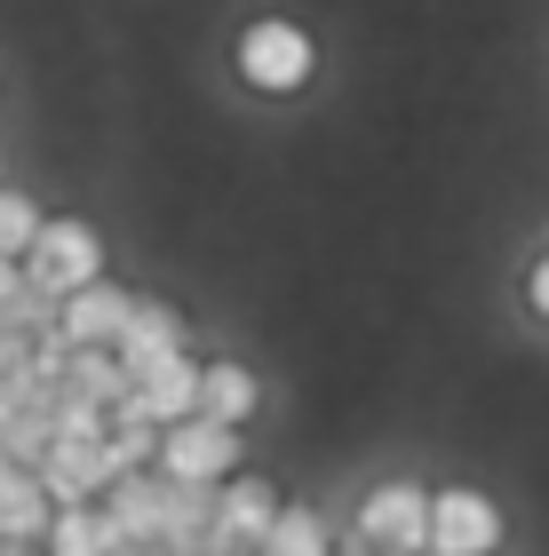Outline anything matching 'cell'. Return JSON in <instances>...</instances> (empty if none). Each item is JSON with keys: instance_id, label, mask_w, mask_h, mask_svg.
I'll return each mask as SVG.
<instances>
[{"instance_id": "obj_20", "label": "cell", "mask_w": 549, "mask_h": 556, "mask_svg": "<svg viewBox=\"0 0 549 556\" xmlns=\"http://www.w3.org/2000/svg\"><path fill=\"white\" fill-rule=\"evenodd\" d=\"M57 438H112V406H96V397L57 382Z\"/></svg>"}, {"instance_id": "obj_3", "label": "cell", "mask_w": 549, "mask_h": 556, "mask_svg": "<svg viewBox=\"0 0 549 556\" xmlns=\"http://www.w3.org/2000/svg\"><path fill=\"white\" fill-rule=\"evenodd\" d=\"M160 469L176 477V485H223V477L239 469V429L232 421H208V414L167 421L160 429Z\"/></svg>"}, {"instance_id": "obj_24", "label": "cell", "mask_w": 549, "mask_h": 556, "mask_svg": "<svg viewBox=\"0 0 549 556\" xmlns=\"http://www.w3.org/2000/svg\"><path fill=\"white\" fill-rule=\"evenodd\" d=\"M342 556H407V548H374L366 533H351V548H342Z\"/></svg>"}, {"instance_id": "obj_26", "label": "cell", "mask_w": 549, "mask_h": 556, "mask_svg": "<svg viewBox=\"0 0 549 556\" xmlns=\"http://www.w3.org/2000/svg\"><path fill=\"white\" fill-rule=\"evenodd\" d=\"M0 556H33V548H24V541H0Z\"/></svg>"}, {"instance_id": "obj_18", "label": "cell", "mask_w": 549, "mask_h": 556, "mask_svg": "<svg viewBox=\"0 0 549 556\" xmlns=\"http://www.w3.org/2000/svg\"><path fill=\"white\" fill-rule=\"evenodd\" d=\"M40 223H48V215H40V199H33V191L0 184V255H16V263H24V255H33V239H40Z\"/></svg>"}, {"instance_id": "obj_21", "label": "cell", "mask_w": 549, "mask_h": 556, "mask_svg": "<svg viewBox=\"0 0 549 556\" xmlns=\"http://www.w3.org/2000/svg\"><path fill=\"white\" fill-rule=\"evenodd\" d=\"M40 390H57V382H40V374H33V358H24V366H0V421H9L16 406H33Z\"/></svg>"}, {"instance_id": "obj_27", "label": "cell", "mask_w": 549, "mask_h": 556, "mask_svg": "<svg viewBox=\"0 0 549 556\" xmlns=\"http://www.w3.org/2000/svg\"><path fill=\"white\" fill-rule=\"evenodd\" d=\"M9 469H16V462H9V453H0V485H9Z\"/></svg>"}, {"instance_id": "obj_4", "label": "cell", "mask_w": 549, "mask_h": 556, "mask_svg": "<svg viewBox=\"0 0 549 556\" xmlns=\"http://www.w3.org/2000/svg\"><path fill=\"white\" fill-rule=\"evenodd\" d=\"M502 548V501L478 485L431 493V556H494Z\"/></svg>"}, {"instance_id": "obj_2", "label": "cell", "mask_w": 549, "mask_h": 556, "mask_svg": "<svg viewBox=\"0 0 549 556\" xmlns=\"http://www.w3.org/2000/svg\"><path fill=\"white\" fill-rule=\"evenodd\" d=\"M24 278H33L40 294H80L88 278H104V239H96V223H80V215L40 223L33 255H24Z\"/></svg>"}, {"instance_id": "obj_7", "label": "cell", "mask_w": 549, "mask_h": 556, "mask_svg": "<svg viewBox=\"0 0 549 556\" xmlns=\"http://www.w3.org/2000/svg\"><path fill=\"white\" fill-rule=\"evenodd\" d=\"M112 414H136V421H191L199 414V358H167V366H152V374H136L128 390H120V406Z\"/></svg>"}, {"instance_id": "obj_8", "label": "cell", "mask_w": 549, "mask_h": 556, "mask_svg": "<svg viewBox=\"0 0 549 556\" xmlns=\"http://www.w3.org/2000/svg\"><path fill=\"white\" fill-rule=\"evenodd\" d=\"M112 477L120 469H112V445L104 438H57L40 453V485L57 493V509H64V501H104Z\"/></svg>"}, {"instance_id": "obj_15", "label": "cell", "mask_w": 549, "mask_h": 556, "mask_svg": "<svg viewBox=\"0 0 549 556\" xmlns=\"http://www.w3.org/2000/svg\"><path fill=\"white\" fill-rule=\"evenodd\" d=\"M57 445V390H40L33 406H16L0 421V453H9L16 469H40V453Z\"/></svg>"}, {"instance_id": "obj_5", "label": "cell", "mask_w": 549, "mask_h": 556, "mask_svg": "<svg viewBox=\"0 0 549 556\" xmlns=\"http://www.w3.org/2000/svg\"><path fill=\"white\" fill-rule=\"evenodd\" d=\"M359 533L374 548H407V556H431V485L414 477H390L359 501Z\"/></svg>"}, {"instance_id": "obj_25", "label": "cell", "mask_w": 549, "mask_h": 556, "mask_svg": "<svg viewBox=\"0 0 549 556\" xmlns=\"http://www.w3.org/2000/svg\"><path fill=\"white\" fill-rule=\"evenodd\" d=\"M112 556H167V548H160V541H120Z\"/></svg>"}, {"instance_id": "obj_11", "label": "cell", "mask_w": 549, "mask_h": 556, "mask_svg": "<svg viewBox=\"0 0 549 556\" xmlns=\"http://www.w3.org/2000/svg\"><path fill=\"white\" fill-rule=\"evenodd\" d=\"M176 350H184V318L167 311V302H136L128 334H120V366H128V382H136V374H152V366H167Z\"/></svg>"}, {"instance_id": "obj_14", "label": "cell", "mask_w": 549, "mask_h": 556, "mask_svg": "<svg viewBox=\"0 0 549 556\" xmlns=\"http://www.w3.org/2000/svg\"><path fill=\"white\" fill-rule=\"evenodd\" d=\"M199 414L208 421H247L255 414V374H247L239 358H215V366H199Z\"/></svg>"}, {"instance_id": "obj_13", "label": "cell", "mask_w": 549, "mask_h": 556, "mask_svg": "<svg viewBox=\"0 0 549 556\" xmlns=\"http://www.w3.org/2000/svg\"><path fill=\"white\" fill-rule=\"evenodd\" d=\"M120 533L104 517V501H64L57 525H48V556H112Z\"/></svg>"}, {"instance_id": "obj_1", "label": "cell", "mask_w": 549, "mask_h": 556, "mask_svg": "<svg viewBox=\"0 0 549 556\" xmlns=\"http://www.w3.org/2000/svg\"><path fill=\"white\" fill-rule=\"evenodd\" d=\"M232 64H239V80L255 88V96H295V88H311V72H319V48L303 24H287V16H255L247 33L232 40Z\"/></svg>"}, {"instance_id": "obj_6", "label": "cell", "mask_w": 549, "mask_h": 556, "mask_svg": "<svg viewBox=\"0 0 549 556\" xmlns=\"http://www.w3.org/2000/svg\"><path fill=\"white\" fill-rule=\"evenodd\" d=\"M128 318H136V294H120L112 278H88L80 294H64V302H57V326H64V342H72V350H120Z\"/></svg>"}, {"instance_id": "obj_9", "label": "cell", "mask_w": 549, "mask_h": 556, "mask_svg": "<svg viewBox=\"0 0 549 556\" xmlns=\"http://www.w3.org/2000/svg\"><path fill=\"white\" fill-rule=\"evenodd\" d=\"M104 517L120 541H160L167 533V469H120L104 493Z\"/></svg>"}, {"instance_id": "obj_23", "label": "cell", "mask_w": 549, "mask_h": 556, "mask_svg": "<svg viewBox=\"0 0 549 556\" xmlns=\"http://www.w3.org/2000/svg\"><path fill=\"white\" fill-rule=\"evenodd\" d=\"M24 287H33V278H24V263H16V255H0V311H9Z\"/></svg>"}, {"instance_id": "obj_16", "label": "cell", "mask_w": 549, "mask_h": 556, "mask_svg": "<svg viewBox=\"0 0 549 556\" xmlns=\"http://www.w3.org/2000/svg\"><path fill=\"white\" fill-rule=\"evenodd\" d=\"M64 390L96 397V406H120V390H128V366H120V350H72Z\"/></svg>"}, {"instance_id": "obj_19", "label": "cell", "mask_w": 549, "mask_h": 556, "mask_svg": "<svg viewBox=\"0 0 549 556\" xmlns=\"http://www.w3.org/2000/svg\"><path fill=\"white\" fill-rule=\"evenodd\" d=\"M112 469H144L160 462V421H136V414H112Z\"/></svg>"}, {"instance_id": "obj_10", "label": "cell", "mask_w": 549, "mask_h": 556, "mask_svg": "<svg viewBox=\"0 0 549 556\" xmlns=\"http://www.w3.org/2000/svg\"><path fill=\"white\" fill-rule=\"evenodd\" d=\"M287 501L263 485V477H223V493H215V533L223 541H239V548H263V533L279 525Z\"/></svg>"}, {"instance_id": "obj_22", "label": "cell", "mask_w": 549, "mask_h": 556, "mask_svg": "<svg viewBox=\"0 0 549 556\" xmlns=\"http://www.w3.org/2000/svg\"><path fill=\"white\" fill-rule=\"evenodd\" d=\"M526 311L549 326V255H534V270H526Z\"/></svg>"}, {"instance_id": "obj_17", "label": "cell", "mask_w": 549, "mask_h": 556, "mask_svg": "<svg viewBox=\"0 0 549 556\" xmlns=\"http://www.w3.org/2000/svg\"><path fill=\"white\" fill-rule=\"evenodd\" d=\"M255 556H335V541H327V525H319V509H279V525L263 533Z\"/></svg>"}, {"instance_id": "obj_12", "label": "cell", "mask_w": 549, "mask_h": 556, "mask_svg": "<svg viewBox=\"0 0 549 556\" xmlns=\"http://www.w3.org/2000/svg\"><path fill=\"white\" fill-rule=\"evenodd\" d=\"M48 525H57V493L40 485V469H9V485H0V541H48Z\"/></svg>"}]
</instances>
